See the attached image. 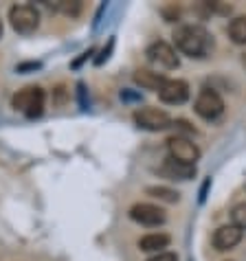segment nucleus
<instances>
[{"label": "nucleus", "instance_id": "nucleus-1", "mask_svg": "<svg viewBox=\"0 0 246 261\" xmlns=\"http://www.w3.org/2000/svg\"><path fill=\"white\" fill-rule=\"evenodd\" d=\"M171 38L178 53L191 57V60H202V57L211 55V50L215 46L213 35L202 24H180L176 27Z\"/></svg>", "mask_w": 246, "mask_h": 261}, {"label": "nucleus", "instance_id": "nucleus-2", "mask_svg": "<svg viewBox=\"0 0 246 261\" xmlns=\"http://www.w3.org/2000/svg\"><path fill=\"white\" fill-rule=\"evenodd\" d=\"M44 90L40 86H29V88L18 90L11 99V106L20 110L27 119H38L44 112Z\"/></svg>", "mask_w": 246, "mask_h": 261}, {"label": "nucleus", "instance_id": "nucleus-3", "mask_svg": "<svg viewBox=\"0 0 246 261\" xmlns=\"http://www.w3.org/2000/svg\"><path fill=\"white\" fill-rule=\"evenodd\" d=\"M11 29L20 35H31L40 27V11L33 5H13L9 9Z\"/></svg>", "mask_w": 246, "mask_h": 261}, {"label": "nucleus", "instance_id": "nucleus-4", "mask_svg": "<svg viewBox=\"0 0 246 261\" xmlns=\"http://www.w3.org/2000/svg\"><path fill=\"white\" fill-rule=\"evenodd\" d=\"M145 57L152 66H156L158 70H174V68H178V64H180L178 50L163 40L152 42L145 50Z\"/></svg>", "mask_w": 246, "mask_h": 261}, {"label": "nucleus", "instance_id": "nucleus-5", "mask_svg": "<svg viewBox=\"0 0 246 261\" xmlns=\"http://www.w3.org/2000/svg\"><path fill=\"white\" fill-rule=\"evenodd\" d=\"M193 110H196V114L200 119L215 121V119H220L222 112H224V101L213 88H202L198 92V97H196Z\"/></svg>", "mask_w": 246, "mask_h": 261}, {"label": "nucleus", "instance_id": "nucleus-6", "mask_svg": "<svg viewBox=\"0 0 246 261\" xmlns=\"http://www.w3.org/2000/svg\"><path fill=\"white\" fill-rule=\"evenodd\" d=\"M134 123L141 129H147V132H163V129L174 125L171 117L161 108H141V110H136Z\"/></svg>", "mask_w": 246, "mask_h": 261}, {"label": "nucleus", "instance_id": "nucleus-7", "mask_svg": "<svg viewBox=\"0 0 246 261\" xmlns=\"http://www.w3.org/2000/svg\"><path fill=\"white\" fill-rule=\"evenodd\" d=\"M167 149H169V158L185 165H196L200 161V149L187 136H171L167 141Z\"/></svg>", "mask_w": 246, "mask_h": 261}, {"label": "nucleus", "instance_id": "nucleus-8", "mask_svg": "<svg viewBox=\"0 0 246 261\" xmlns=\"http://www.w3.org/2000/svg\"><path fill=\"white\" fill-rule=\"evenodd\" d=\"M130 220L141 224V226H161L167 220V213L161 206L150 204V202H139L130 208Z\"/></svg>", "mask_w": 246, "mask_h": 261}, {"label": "nucleus", "instance_id": "nucleus-9", "mask_svg": "<svg viewBox=\"0 0 246 261\" xmlns=\"http://www.w3.org/2000/svg\"><path fill=\"white\" fill-rule=\"evenodd\" d=\"M158 99L169 106H180L189 99V84L183 79H167L163 88L158 90Z\"/></svg>", "mask_w": 246, "mask_h": 261}, {"label": "nucleus", "instance_id": "nucleus-10", "mask_svg": "<svg viewBox=\"0 0 246 261\" xmlns=\"http://www.w3.org/2000/svg\"><path fill=\"white\" fill-rule=\"evenodd\" d=\"M242 237H244L242 228H237L235 224H227V226H220L213 233L211 244H213L215 250H231V248H235V246L242 242Z\"/></svg>", "mask_w": 246, "mask_h": 261}, {"label": "nucleus", "instance_id": "nucleus-11", "mask_svg": "<svg viewBox=\"0 0 246 261\" xmlns=\"http://www.w3.org/2000/svg\"><path fill=\"white\" fill-rule=\"evenodd\" d=\"M158 173L167 180H191L196 176V165H185V163L174 161V158H167V161L161 165Z\"/></svg>", "mask_w": 246, "mask_h": 261}, {"label": "nucleus", "instance_id": "nucleus-12", "mask_svg": "<svg viewBox=\"0 0 246 261\" xmlns=\"http://www.w3.org/2000/svg\"><path fill=\"white\" fill-rule=\"evenodd\" d=\"M134 82L141 86V88H145V90H161L163 88V84L167 82L165 79L163 72H156V70H147V68H139L134 72Z\"/></svg>", "mask_w": 246, "mask_h": 261}, {"label": "nucleus", "instance_id": "nucleus-13", "mask_svg": "<svg viewBox=\"0 0 246 261\" xmlns=\"http://www.w3.org/2000/svg\"><path fill=\"white\" fill-rule=\"evenodd\" d=\"M169 244H171V237L167 233H150L139 239V248L143 252H165Z\"/></svg>", "mask_w": 246, "mask_h": 261}, {"label": "nucleus", "instance_id": "nucleus-14", "mask_svg": "<svg viewBox=\"0 0 246 261\" xmlns=\"http://www.w3.org/2000/svg\"><path fill=\"white\" fill-rule=\"evenodd\" d=\"M229 38L233 44L237 46H244L246 44V16H237L229 22Z\"/></svg>", "mask_w": 246, "mask_h": 261}, {"label": "nucleus", "instance_id": "nucleus-15", "mask_svg": "<svg viewBox=\"0 0 246 261\" xmlns=\"http://www.w3.org/2000/svg\"><path fill=\"white\" fill-rule=\"evenodd\" d=\"M147 195L158 198L163 202H169V204H176L180 200V193L176 189H169V187H147Z\"/></svg>", "mask_w": 246, "mask_h": 261}, {"label": "nucleus", "instance_id": "nucleus-16", "mask_svg": "<svg viewBox=\"0 0 246 261\" xmlns=\"http://www.w3.org/2000/svg\"><path fill=\"white\" fill-rule=\"evenodd\" d=\"M231 220H233V224L237 228L246 230V202H242V204H237L233 211H231Z\"/></svg>", "mask_w": 246, "mask_h": 261}, {"label": "nucleus", "instance_id": "nucleus-17", "mask_svg": "<svg viewBox=\"0 0 246 261\" xmlns=\"http://www.w3.org/2000/svg\"><path fill=\"white\" fill-rule=\"evenodd\" d=\"M55 9H60L62 13H66V16H77L79 11H82V3L75 0V3H57Z\"/></svg>", "mask_w": 246, "mask_h": 261}, {"label": "nucleus", "instance_id": "nucleus-18", "mask_svg": "<svg viewBox=\"0 0 246 261\" xmlns=\"http://www.w3.org/2000/svg\"><path fill=\"white\" fill-rule=\"evenodd\" d=\"M53 103L55 106H64V103H66V88H64V86H57V88H55V92H53Z\"/></svg>", "mask_w": 246, "mask_h": 261}, {"label": "nucleus", "instance_id": "nucleus-19", "mask_svg": "<svg viewBox=\"0 0 246 261\" xmlns=\"http://www.w3.org/2000/svg\"><path fill=\"white\" fill-rule=\"evenodd\" d=\"M147 261H178V257L174 255V252L165 250V252H156V255H154V257H150Z\"/></svg>", "mask_w": 246, "mask_h": 261}, {"label": "nucleus", "instance_id": "nucleus-20", "mask_svg": "<svg viewBox=\"0 0 246 261\" xmlns=\"http://www.w3.org/2000/svg\"><path fill=\"white\" fill-rule=\"evenodd\" d=\"M112 46H114V40H110V42H108V46H106L104 50H101V55H99L97 60H95V64H97V66H101V64H104V62L108 60V57H110V50H112Z\"/></svg>", "mask_w": 246, "mask_h": 261}, {"label": "nucleus", "instance_id": "nucleus-21", "mask_svg": "<svg viewBox=\"0 0 246 261\" xmlns=\"http://www.w3.org/2000/svg\"><path fill=\"white\" fill-rule=\"evenodd\" d=\"M42 66L40 62H24V64H18V72H27V70H38Z\"/></svg>", "mask_w": 246, "mask_h": 261}, {"label": "nucleus", "instance_id": "nucleus-22", "mask_svg": "<svg viewBox=\"0 0 246 261\" xmlns=\"http://www.w3.org/2000/svg\"><path fill=\"white\" fill-rule=\"evenodd\" d=\"M163 16L167 22H176V18H178V9L176 7H171V9H163Z\"/></svg>", "mask_w": 246, "mask_h": 261}, {"label": "nucleus", "instance_id": "nucleus-23", "mask_svg": "<svg viewBox=\"0 0 246 261\" xmlns=\"http://www.w3.org/2000/svg\"><path fill=\"white\" fill-rule=\"evenodd\" d=\"M77 92H79V103H82V108H88V103H86V86L82 82L77 84Z\"/></svg>", "mask_w": 246, "mask_h": 261}, {"label": "nucleus", "instance_id": "nucleus-24", "mask_svg": "<svg viewBox=\"0 0 246 261\" xmlns=\"http://www.w3.org/2000/svg\"><path fill=\"white\" fill-rule=\"evenodd\" d=\"M121 99L123 101H141V95H134L130 90H121Z\"/></svg>", "mask_w": 246, "mask_h": 261}, {"label": "nucleus", "instance_id": "nucleus-25", "mask_svg": "<svg viewBox=\"0 0 246 261\" xmlns=\"http://www.w3.org/2000/svg\"><path fill=\"white\" fill-rule=\"evenodd\" d=\"M90 55H92V48H90V50H86V53H82V57H79V60H75V62H73V68H79V66H82V64H84L86 60H88Z\"/></svg>", "mask_w": 246, "mask_h": 261}, {"label": "nucleus", "instance_id": "nucleus-26", "mask_svg": "<svg viewBox=\"0 0 246 261\" xmlns=\"http://www.w3.org/2000/svg\"><path fill=\"white\" fill-rule=\"evenodd\" d=\"M209 185H211V180H205V185H202V189H200V202H205V198H207V189H209Z\"/></svg>", "mask_w": 246, "mask_h": 261}, {"label": "nucleus", "instance_id": "nucleus-27", "mask_svg": "<svg viewBox=\"0 0 246 261\" xmlns=\"http://www.w3.org/2000/svg\"><path fill=\"white\" fill-rule=\"evenodd\" d=\"M242 64H244V68H246V53L242 55Z\"/></svg>", "mask_w": 246, "mask_h": 261}, {"label": "nucleus", "instance_id": "nucleus-28", "mask_svg": "<svg viewBox=\"0 0 246 261\" xmlns=\"http://www.w3.org/2000/svg\"><path fill=\"white\" fill-rule=\"evenodd\" d=\"M0 38H3V20H0Z\"/></svg>", "mask_w": 246, "mask_h": 261}]
</instances>
